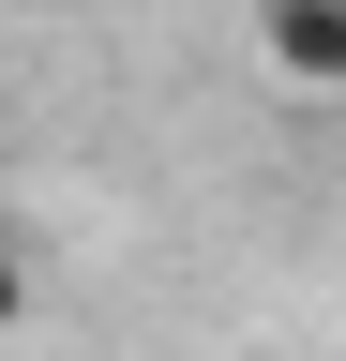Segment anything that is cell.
<instances>
[{
	"label": "cell",
	"mask_w": 346,
	"mask_h": 361,
	"mask_svg": "<svg viewBox=\"0 0 346 361\" xmlns=\"http://www.w3.org/2000/svg\"><path fill=\"white\" fill-rule=\"evenodd\" d=\"M256 61L316 106H346V0H256Z\"/></svg>",
	"instance_id": "obj_1"
},
{
	"label": "cell",
	"mask_w": 346,
	"mask_h": 361,
	"mask_svg": "<svg viewBox=\"0 0 346 361\" xmlns=\"http://www.w3.org/2000/svg\"><path fill=\"white\" fill-rule=\"evenodd\" d=\"M16 316H30V271H16V256H0V331H16Z\"/></svg>",
	"instance_id": "obj_2"
}]
</instances>
